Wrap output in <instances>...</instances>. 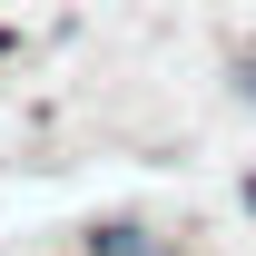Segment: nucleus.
I'll return each mask as SVG.
<instances>
[{"label":"nucleus","mask_w":256,"mask_h":256,"mask_svg":"<svg viewBox=\"0 0 256 256\" xmlns=\"http://www.w3.org/2000/svg\"><path fill=\"white\" fill-rule=\"evenodd\" d=\"M236 207H246V217H256V168H246V178H236Z\"/></svg>","instance_id":"obj_3"},{"label":"nucleus","mask_w":256,"mask_h":256,"mask_svg":"<svg viewBox=\"0 0 256 256\" xmlns=\"http://www.w3.org/2000/svg\"><path fill=\"white\" fill-rule=\"evenodd\" d=\"M89 256H178V246L148 236V226H128V217H108V226H89Z\"/></svg>","instance_id":"obj_1"},{"label":"nucleus","mask_w":256,"mask_h":256,"mask_svg":"<svg viewBox=\"0 0 256 256\" xmlns=\"http://www.w3.org/2000/svg\"><path fill=\"white\" fill-rule=\"evenodd\" d=\"M226 98H236V108H256V50H236V60H226Z\"/></svg>","instance_id":"obj_2"}]
</instances>
